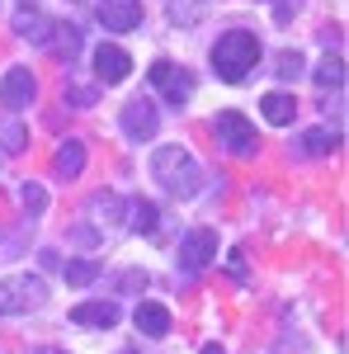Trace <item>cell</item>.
I'll return each mask as SVG.
<instances>
[{"mask_svg":"<svg viewBox=\"0 0 349 354\" xmlns=\"http://www.w3.org/2000/svg\"><path fill=\"white\" fill-rule=\"evenodd\" d=\"M255 62H260V38L250 33V28H227L222 38L213 43V71L217 81H245L250 71H255Z\"/></svg>","mask_w":349,"mask_h":354,"instance_id":"1","label":"cell"},{"mask_svg":"<svg viewBox=\"0 0 349 354\" xmlns=\"http://www.w3.org/2000/svg\"><path fill=\"white\" fill-rule=\"evenodd\" d=\"M151 180H161V189L180 194V198H194L198 185H203V170H198V161L189 156L185 147H156V156H151Z\"/></svg>","mask_w":349,"mask_h":354,"instance_id":"2","label":"cell"},{"mask_svg":"<svg viewBox=\"0 0 349 354\" xmlns=\"http://www.w3.org/2000/svg\"><path fill=\"white\" fill-rule=\"evenodd\" d=\"M48 302V283L38 274H15L0 283V312L5 317H24V312H38Z\"/></svg>","mask_w":349,"mask_h":354,"instance_id":"3","label":"cell"},{"mask_svg":"<svg viewBox=\"0 0 349 354\" xmlns=\"http://www.w3.org/2000/svg\"><path fill=\"white\" fill-rule=\"evenodd\" d=\"M217 142H227V151L232 156H255V147H260V137H255V123L236 109H222L217 113Z\"/></svg>","mask_w":349,"mask_h":354,"instance_id":"4","label":"cell"},{"mask_svg":"<svg viewBox=\"0 0 349 354\" xmlns=\"http://www.w3.org/2000/svg\"><path fill=\"white\" fill-rule=\"evenodd\" d=\"M217 260V232H208V227H194L185 241H180V265H185L189 274L208 270Z\"/></svg>","mask_w":349,"mask_h":354,"instance_id":"5","label":"cell"},{"mask_svg":"<svg viewBox=\"0 0 349 354\" xmlns=\"http://www.w3.org/2000/svg\"><path fill=\"white\" fill-rule=\"evenodd\" d=\"M118 123H123V133L133 137V142H151L156 128H161V118H156V104H151V100H128Z\"/></svg>","mask_w":349,"mask_h":354,"instance_id":"6","label":"cell"},{"mask_svg":"<svg viewBox=\"0 0 349 354\" xmlns=\"http://www.w3.org/2000/svg\"><path fill=\"white\" fill-rule=\"evenodd\" d=\"M0 100H5V109H28L33 100H38V81H33V71L28 66H10L5 71V85H0Z\"/></svg>","mask_w":349,"mask_h":354,"instance_id":"7","label":"cell"},{"mask_svg":"<svg viewBox=\"0 0 349 354\" xmlns=\"http://www.w3.org/2000/svg\"><path fill=\"white\" fill-rule=\"evenodd\" d=\"M95 15L113 33H133V28H142V0H100Z\"/></svg>","mask_w":349,"mask_h":354,"instance_id":"8","label":"cell"},{"mask_svg":"<svg viewBox=\"0 0 349 354\" xmlns=\"http://www.w3.org/2000/svg\"><path fill=\"white\" fill-rule=\"evenodd\" d=\"M128 71H133V57L123 53L118 43H100V48H95V76H100L104 85L128 81Z\"/></svg>","mask_w":349,"mask_h":354,"instance_id":"9","label":"cell"},{"mask_svg":"<svg viewBox=\"0 0 349 354\" xmlns=\"http://www.w3.org/2000/svg\"><path fill=\"white\" fill-rule=\"evenodd\" d=\"M151 85H161L170 104H189V95H194V81H189L175 62H156V66H151Z\"/></svg>","mask_w":349,"mask_h":354,"instance_id":"10","label":"cell"},{"mask_svg":"<svg viewBox=\"0 0 349 354\" xmlns=\"http://www.w3.org/2000/svg\"><path fill=\"white\" fill-rule=\"evenodd\" d=\"M53 24H57V19L38 15L33 5H24V10L15 15V33H19V38H28V43H38V48H48V38H53Z\"/></svg>","mask_w":349,"mask_h":354,"instance_id":"11","label":"cell"},{"mask_svg":"<svg viewBox=\"0 0 349 354\" xmlns=\"http://www.w3.org/2000/svg\"><path fill=\"white\" fill-rule=\"evenodd\" d=\"M71 322H76V326L113 330L118 326V307H113V302H81V307H71Z\"/></svg>","mask_w":349,"mask_h":354,"instance_id":"12","label":"cell"},{"mask_svg":"<svg viewBox=\"0 0 349 354\" xmlns=\"http://www.w3.org/2000/svg\"><path fill=\"white\" fill-rule=\"evenodd\" d=\"M133 322L142 335H151V340H161V335H170V312H165L161 302H137Z\"/></svg>","mask_w":349,"mask_h":354,"instance_id":"13","label":"cell"},{"mask_svg":"<svg viewBox=\"0 0 349 354\" xmlns=\"http://www.w3.org/2000/svg\"><path fill=\"white\" fill-rule=\"evenodd\" d=\"M260 113H265V123H274V128H288L293 113H297V104L283 95V90H269L265 100H260Z\"/></svg>","mask_w":349,"mask_h":354,"instance_id":"14","label":"cell"},{"mask_svg":"<svg viewBox=\"0 0 349 354\" xmlns=\"http://www.w3.org/2000/svg\"><path fill=\"white\" fill-rule=\"evenodd\" d=\"M81 170H85V142L66 137V142H62V151H57V175H62V180H76Z\"/></svg>","mask_w":349,"mask_h":354,"instance_id":"15","label":"cell"},{"mask_svg":"<svg viewBox=\"0 0 349 354\" xmlns=\"http://www.w3.org/2000/svg\"><path fill=\"white\" fill-rule=\"evenodd\" d=\"M156 222H161V213H156L151 198H133V203H128V227H133V232H147V236H151Z\"/></svg>","mask_w":349,"mask_h":354,"instance_id":"16","label":"cell"},{"mask_svg":"<svg viewBox=\"0 0 349 354\" xmlns=\"http://www.w3.org/2000/svg\"><path fill=\"white\" fill-rule=\"evenodd\" d=\"M24 147H28V128L19 118H0V151L5 156H19Z\"/></svg>","mask_w":349,"mask_h":354,"instance_id":"17","label":"cell"},{"mask_svg":"<svg viewBox=\"0 0 349 354\" xmlns=\"http://www.w3.org/2000/svg\"><path fill=\"white\" fill-rule=\"evenodd\" d=\"M48 48H57V53L71 62V57L81 53V28H76V24H53V38H48Z\"/></svg>","mask_w":349,"mask_h":354,"instance_id":"18","label":"cell"},{"mask_svg":"<svg viewBox=\"0 0 349 354\" xmlns=\"http://www.w3.org/2000/svg\"><path fill=\"white\" fill-rule=\"evenodd\" d=\"M62 274H66V283H71V288H85V283H95V279H100V260H66Z\"/></svg>","mask_w":349,"mask_h":354,"instance_id":"19","label":"cell"},{"mask_svg":"<svg viewBox=\"0 0 349 354\" xmlns=\"http://www.w3.org/2000/svg\"><path fill=\"white\" fill-rule=\"evenodd\" d=\"M317 81H321V85H335V90H340V85H345V57H340V53H326V57H321V66H317Z\"/></svg>","mask_w":349,"mask_h":354,"instance_id":"20","label":"cell"},{"mask_svg":"<svg viewBox=\"0 0 349 354\" xmlns=\"http://www.w3.org/2000/svg\"><path fill=\"white\" fill-rule=\"evenodd\" d=\"M326 151H335V133H326V128L302 133V156H326Z\"/></svg>","mask_w":349,"mask_h":354,"instance_id":"21","label":"cell"},{"mask_svg":"<svg viewBox=\"0 0 349 354\" xmlns=\"http://www.w3.org/2000/svg\"><path fill=\"white\" fill-rule=\"evenodd\" d=\"M19 203H24V213H28V218H38V213H43V208H48V189H43V185H33V180H28L24 189H19Z\"/></svg>","mask_w":349,"mask_h":354,"instance_id":"22","label":"cell"},{"mask_svg":"<svg viewBox=\"0 0 349 354\" xmlns=\"http://www.w3.org/2000/svg\"><path fill=\"white\" fill-rule=\"evenodd\" d=\"M302 66H307L302 53H279V66H274V71H279L283 81H297V76H302Z\"/></svg>","mask_w":349,"mask_h":354,"instance_id":"23","label":"cell"},{"mask_svg":"<svg viewBox=\"0 0 349 354\" xmlns=\"http://www.w3.org/2000/svg\"><path fill=\"white\" fill-rule=\"evenodd\" d=\"M90 213H104V218H113V213H118V198H113V194H95V198H90ZM100 218V222H104Z\"/></svg>","mask_w":349,"mask_h":354,"instance_id":"24","label":"cell"},{"mask_svg":"<svg viewBox=\"0 0 349 354\" xmlns=\"http://www.w3.org/2000/svg\"><path fill=\"white\" fill-rule=\"evenodd\" d=\"M66 100H71L76 109H85V104H95V90H81V85H76V90H66Z\"/></svg>","mask_w":349,"mask_h":354,"instance_id":"25","label":"cell"},{"mask_svg":"<svg viewBox=\"0 0 349 354\" xmlns=\"http://www.w3.org/2000/svg\"><path fill=\"white\" fill-rule=\"evenodd\" d=\"M123 288H147V274H123Z\"/></svg>","mask_w":349,"mask_h":354,"instance_id":"26","label":"cell"},{"mask_svg":"<svg viewBox=\"0 0 349 354\" xmlns=\"http://www.w3.org/2000/svg\"><path fill=\"white\" fill-rule=\"evenodd\" d=\"M198 354H227V350H222V345H203Z\"/></svg>","mask_w":349,"mask_h":354,"instance_id":"27","label":"cell"},{"mask_svg":"<svg viewBox=\"0 0 349 354\" xmlns=\"http://www.w3.org/2000/svg\"><path fill=\"white\" fill-rule=\"evenodd\" d=\"M33 354H66V350H57V345H43V350H33Z\"/></svg>","mask_w":349,"mask_h":354,"instance_id":"28","label":"cell"},{"mask_svg":"<svg viewBox=\"0 0 349 354\" xmlns=\"http://www.w3.org/2000/svg\"><path fill=\"white\" fill-rule=\"evenodd\" d=\"M19 5H33V0H19Z\"/></svg>","mask_w":349,"mask_h":354,"instance_id":"29","label":"cell"}]
</instances>
